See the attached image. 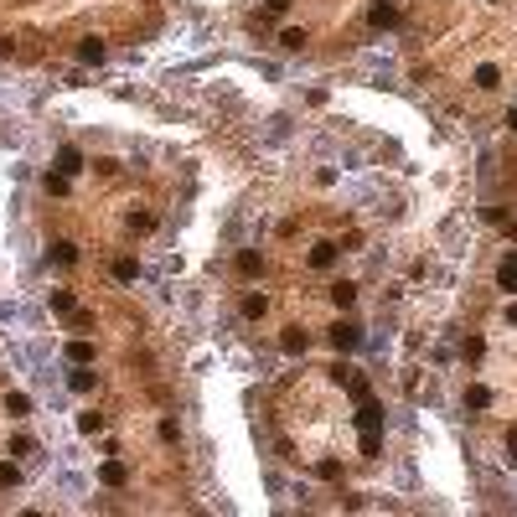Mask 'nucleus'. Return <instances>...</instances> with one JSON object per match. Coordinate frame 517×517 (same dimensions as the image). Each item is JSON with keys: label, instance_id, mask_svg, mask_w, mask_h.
Returning a JSON list of instances; mask_svg holds the SVG:
<instances>
[{"label": "nucleus", "instance_id": "nucleus-1", "mask_svg": "<svg viewBox=\"0 0 517 517\" xmlns=\"http://www.w3.org/2000/svg\"><path fill=\"white\" fill-rule=\"evenodd\" d=\"M331 347H336V352H357V347H362V326L336 321V326H331Z\"/></svg>", "mask_w": 517, "mask_h": 517}, {"label": "nucleus", "instance_id": "nucleus-2", "mask_svg": "<svg viewBox=\"0 0 517 517\" xmlns=\"http://www.w3.org/2000/svg\"><path fill=\"white\" fill-rule=\"evenodd\" d=\"M99 481L109 486V491L129 486V466H124V461H104V466H99Z\"/></svg>", "mask_w": 517, "mask_h": 517}, {"label": "nucleus", "instance_id": "nucleus-3", "mask_svg": "<svg viewBox=\"0 0 517 517\" xmlns=\"http://www.w3.org/2000/svg\"><path fill=\"white\" fill-rule=\"evenodd\" d=\"M357 429H383V403L362 398V403H357Z\"/></svg>", "mask_w": 517, "mask_h": 517}, {"label": "nucleus", "instance_id": "nucleus-4", "mask_svg": "<svg viewBox=\"0 0 517 517\" xmlns=\"http://www.w3.org/2000/svg\"><path fill=\"white\" fill-rule=\"evenodd\" d=\"M57 171H62V176H78V171H83V150L78 145H62L57 150Z\"/></svg>", "mask_w": 517, "mask_h": 517}, {"label": "nucleus", "instance_id": "nucleus-5", "mask_svg": "<svg viewBox=\"0 0 517 517\" xmlns=\"http://www.w3.org/2000/svg\"><path fill=\"white\" fill-rule=\"evenodd\" d=\"M68 362H73V368H89V362H94V341L89 336H73L68 341Z\"/></svg>", "mask_w": 517, "mask_h": 517}, {"label": "nucleus", "instance_id": "nucleus-6", "mask_svg": "<svg viewBox=\"0 0 517 517\" xmlns=\"http://www.w3.org/2000/svg\"><path fill=\"white\" fill-rule=\"evenodd\" d=\"M352 300H357V285H352V279H336V285H331V306L336 311H352Z\"/></svg>", "mask_w": 517, "mask_h": 517}, {"label": "nucleus", "instance_id": "nucleus-7", "mask_svg": "<svg viewBox=\"0 0 517 517\" xmlns=\"http://www.w3.org/2000/svg\"><path fill=\"white\" fill-rule=\"evenodd\" d=\"M368 21H373V26H393V21H398V6H393V0H373Z\"/></svg>", "mask_w": 517, "mask_h": 517}, {"label": "nucleus", "instance_id": "nucleus-8", "mask_svg": "<svg viewBox=\"0 0 517 517\" xmlns=\"http://www.w3.org/2000/svg\"><path fill=\"white\" fill-rule=\"evenodd\" d=\"M94 383H99V378H94V362H89V368H73V373H68V388H73V393H94Z\"/></svg>", "mask_w": 517, "mask_h": 517}, {"label": "nucleus", "instance_id": "nucleus-9", "mask_svg": "<svg viewBox=\"0 0 517 517\" xmlns=\"http://www.w3.org/2000/svg\"><path fill=\"white\" fill-rule=\"evenodd\" d=\"M41 186H47V197H68V191H73V176H62V171H47V176H41Z\"/></svg>", "mask_w": 517, "mask_h": 517}, {"label": "nucleus", "instance_id": "nucleus-10", "mask_svg": "<svg viewBox=\"0 0 517 517\" xmlns=\"http://www.w3.org/2000/svg\"><path fill=\"white\" fill-rule=\"evenodd\" d=\"M279 347H285V352L295 357V352H306V347H311V336L300 331V326H285V336H279Z\"/></svg>", "mask_w": 517, "mask_h": 517}, {"label": "nucleus", "instance_id": "nucleus-11", "mask_svg": "<svg viewBox=\"0 0 517 517\" xmlns=\"http://www.w3.org/2000/svg\"><path fill=\"white\" fill-rule=\"evenodd\" d=\"M336 254H341L336 244H316V249H311V269H331V264H336Z\"/></svg>", "mask_w": 517, "mask_h": 517}, {"label": "nucleus", "instance_id": "nucleus-12", "mask_svg": "<svg viewBox=\"0 0 517 517\" xmlns=\"http://www.w3.org/2000/svg\"><path fill=\"white\" fill-rule=\"evenodd\" d=\"M47 306H52L57 316H73V311H78V300H73V290H52V295H47Z\"/></svg>", "mask_w": 517, "mask_h": 517}, {"label": "nucleus", "instance_id": "nucleus-13", "mask_svg": "<svg viewBox=\"0 0 517 517\" xmlns=\"http://www.w3.org/2000/svg\"><path fill=\"white\" fill-rule=\"evenodd\" d=\"M114 279H119V285H129V279H140V264H135V258H114Z\"/></svg>", "mask_w": 517, "mask_h": 517}, {"label": "nucleus", "instance_id": "nucleus-14", "mask_svg": "<svg viewBox=\"0 0 517 517\" xmlns=\"http://www.w3.org/2000/svg\"><path fill=\"white\" fill-rule=\"evenodd\" d=\"M466 408H491V388L471 383V388H466Z\"/></svg>", "mask_w": 517, "mask_h": 517}, {"label": "nucleus", "instance_id": "nucleus-15", "mask_svg": "<svg viewBox=\"0 0 517 517\" xmlns=\"http://www.w3.org/2000/svg\"><path fill=\"white\" fill-rule=\"evenodd\" d=\"M6 414H11V419H26V414H31V398H26V393H6Z\"/></svg>", "mask_w": 517, "mask_h": 517}, {"label": "nucleus", "instance_id": "nucleus-16", "mask_svg": "<svg viewBox=\"0 0 517 517\" xmlns=\"http://www.w3.org/2000/svg\"><path fill=\"white\" fill-rule=\"evenodd\" d=\"M347 393L362 403V398H373V383H368V378H357V373H347Z\"/></svg>", "mask_w": 517, "mask_h": 517}, {"label": "nucleus", "instance_id": "nucleus-17", "mask_svg": "<svg viewBox=\"0 0 517 517\" xmlns=\"http://www.w3.org/2000/svg\"><path fill=\"white\" fill-rule=\"evenodd\" d=\"M78 62H104V41H99V36H89V41L78 47Z\"/></svg>", "mask_w": 517, "mask_h": 517}, {"label": "nucleus", "instance_id": "nucleus-18", "mask_svg": "<svg viewBox=\"0 0 517 517\" xmlns=\"http://www.w3.org/2000/svg\"><path fill=\"white\" fill-rule=\"evenodd\" d=\"M129 233H156V212H129Z\"/></svg>", "mask_w": 517, "mask_h": 517}, {"label": "nucleus", "instance_id": "nucleus-19", "mask_svg": "<svg viewBox=\"0 0 517 517\" xmlns=\"http://www.w3.org/2000/svg\"><path fill=\"white\" fill-rule=\"evenodd\" d=\"M258 269H264V264H258V254H254V249H244V254H239V274H244V279H254Z\"/></svg>", "mask_w": 517, "mask_h": 517}, {"label": "nucleus", "instance_id": "nucleus-20", "mask_svg": "<svg viewBox=\"0 0 517 517\" xmlns=\"http://www.w3.org/2000/svg\"><path fill=\"white\" fill-rule=\"evenodd\" d=\"M497 83H502V73L491 68V62H481V68H476V89H497Z\"/></svg>", "mask_w": 517, "mask_h": 517}, {"label": "nucleus", "instance_id": "nucleus-21", "mask_svg": "<svg viewBox=\"0 0 517 517\" xmlns=\"http://www.w3.org/2000/svg\"><path fill=\"white\" fill-rule=\"evenodd\" d=\"M481 352H486L481 336H466V341H461V357H466V362H481Z\"/></svg>", "mask_w": 517, "mask_h": 517}, {"label": "nucleus", "instance_id": "nucleus-22", "mask_svg": "<svg viewBox=\"0 0 517 517\" xmlns=\"http://www.w3.org/2000/svg\"><path fill=\"white\" fill-rule=\"evenodd\" d=\"M52 258H57V264H78V244H68V239L52 244Z\"/></svg>", "mask_w": 517, "mask_h": 517}, {"label": "nucleus", "instance_id": "nucleus-23", "mask_svg": "<svg viewBox=\"0 0 517 517\" xmlns=\"http://www.w3.org/2000/svg\"><path fill=\"white\" fill-rule=\"evenodd\" d=\"M264 311H269V300H264V295H244V316H249V321H258Z\"/></svg>", "mask_w": 517, "mask_h": 517}, {"label": "nucleus", "instance_id": "nucleus-24", "mask_svg": "<svg viewBox=\"0 0 517 517\" xmlns=\"http://www.w3.org/2000/svg\"><path fill=\"white\" fill-rule=\"evenodd\" d=\"M383 450V429H362V456H378Z\"/></svg>", "mask_w": 517, "mask_h": 517}, {"label": "nucleus", "instance_id": "nucleus-25", "mask_svg": "<svg viewBox=\"0 0 517 517\" xmlns=\"http://www.w3.org/2000/svg\"><path fill=\"white\" fill-rule=\"evenodd\" d=\"M497 285H502L507 295H517V264H502V269H497Z\"/></svg>", "mask_w": 517, "mask_h": 517}, {"label": "nucleus", "instance_id": "nucleus-26", "mask_svg": "<svg viewBox=\"0 0 517 517\" xmlns=\"http://www.w3.org/2000/svg\"><path fill=\"white\" fill-rule=\"evenodd\" d=\"M279 47H285V52H300V47H306V31H300V26H290L285 36H279Z\"/></svg>", "mask_w": 517, "mask_h": 517}, {"label": "nucleus", "instance_id": "nucleus-27", "mask_svg": "<svg viewBox=\"0 0 517 517\" xmlns=\"http://www.w3.org/2000/svg\"><path fill=\"white\" fill-rule=\"evenodd\" d=\"M156 435H161L166 445H176V440H181V424H176V419H161V429H156Z\"/></svg>", "mask_w": 517, "mask_h": 517}, {"label": "nucleus", "instance_id": "nucleus-28", "mask_svg": "<svg viewBox=\"0 0 517 517\" xmlns=\"http://www.w3.org/2000/svg\"><path fill=\"white\" fill-rule=\"evenodd\" d=\"M0 486H21V471H16V461H0Z\"/></svg>", "mask_w": 517, "mask_h": 517}, {"label": "nucleus", "instance_id": "nucleus-29", "mask_svg": "<svg viewBox=\"0 0 517 517\" xmlns=\"http://www.w3.org/2000/svg\"><path fill=\"white\" fill-rule=\"evenodd\" d=\"M78 429H83V435H99V429H104V414H78Z\"/></svg>", "mask_w": 517, "mask_h": 517}, {"label": "nucleus", "instance_id": "nucleus-30", "mask_svg": "<svg viewBox=\"0 0 517 517\" xmlns=\"http://www.w3.org/2000/svg\"><path fill=\"white\" fill-rule=\"evenodd\" d=\"M316 476H321V481H336L341 466H336V461H316Z\"/></svg>", "mask_w": 517, "mask_h": 517}, {"label": "nucleus", "instance_id": "nucleus-31", "mask_svg": "<svg viewBox=\"0 0 517 517\" xmlns=\"http://www.w3.org/2000/svg\"><path fill=\"white\" fill-rule=\"evenodd\" d=\"M290 11V0H269V16H285Z\"/></svg>", "mask_w": 517, "mask_h": 517}, {"label": "nucleus", "instance_id": "nucleus-32", "mask_svg": "<svg viewBox=\"0 0 517 517\" xmlns=\"http://www.w3.org/2000/svg\"><path fill=\"white\" fill-rule=\"evenodd\" d=\"M507 321H512V326H517V306H507Z\"/></svg>", "mask_w": 517, "mask_h": 517}, {"label": "nucleus", "instance_id": "nucleus-33", "mask_svg": "<svg viewBox=\"0 0 517 517\" xmlns=\"http://www.w3.org/2000/svg\"><path fill=\"white\" fill-rule=\"evenodd\" d=\"M507 124H512V135H517V109H512V114H507Z\"/></svg>", "mask_w": 517, "mask_h": 517}]
</instances>
